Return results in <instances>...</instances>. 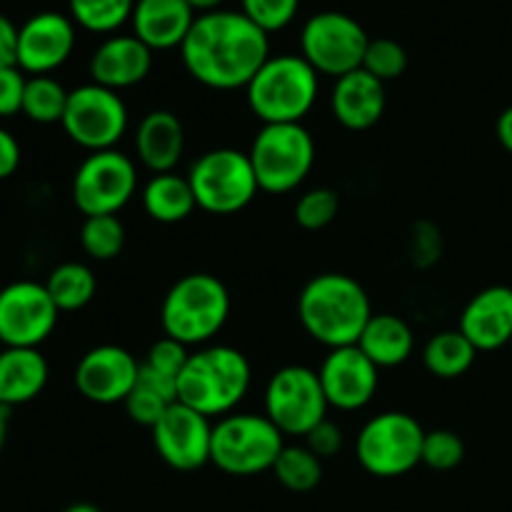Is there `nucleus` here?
Returning a JSON list of instances; mask_svg holds the SVG:
<instances>
[{"label": "nucleus", "mask_w": 512, "mask_h": 512, "mask_svg": "<svg viewBox=\"0 0 512 512\" xmlns=\"http://www.w3.org/2000/svg\"><path fill=\"white\" fill-rule=\"evenodd\" d=\"M183 65L200 85L213 90L248 88L270 58L268 33L235 10H213L195 18L180 45Z\"/></svg>", "instance_id": "1"}, {"label": "nucleus", "mask_w": 512, "mask_h": 512, "mask_svg": "<svg viewBox=\"0 0 512 512\" xmlns=\"http://www.w3.org/2000/svg\"><path fill=\"white\" fill-rule=\"evenodd\" d=\"M298 318L310 338L335 350L358 345L373 308L358 280L343 273H323L300 290Z\"/></svg>", "instance_id": "2"}, {"label": "nucleus", "mask_w": 512, "mask_h": 512, "mask_svg": "<svg viewBox=\"0 0 512 512\" xmlns=\"http://www.w3.org/2000/svg\"><path fill=\"white\" fill-rule=\"evenodd\" d=\"M250 363L230 345H205L190 353L178 378V403L205 418H225L250 390Z\"/></svg>", "instance_id": "3"}, {"label": "nucleus", "mask_w": 512, "mask_h": 512, "mask_svg": "<svg viewBox=\"0 0 512 512\" xmlns=\"http://www.w3.org/2000/svg\"><path fill=\"white\" fill-rule=\"evenodd\" d=\"M230 315V293L210 273H190L168 290L160 308L165 338L178 343L205 345L223 330Z\"/></svg>", "instance_id": "4"}, {"label": "nucleus", "mask_w": 512, "mask_h": 512, "mask_svg": "<svg viewBox=\"0 0 512 512\" xmlns=\"http://www.w3.org/2000/svg\"><path fill=\"white\" fill-rule=\"evenodd\" d=\"M318 73L303 55H275L265 60L245 93L263 125L300 123L318 100Z\"/></svg>", "instance_id": "5"}, {"label": "nucleus", "mask_w": 512, "mask_h": 512, "mask_svg": "<svg viewBox=\"0 0 512 512\" xmlns=\"http://www.w3.org/2000/svg\"><path fill=\"white\" fill-rule=\"evenodd\" d=\"M285 435L265 415L238 413L225 415L213 425V453L210 463L235 478L273 470Z\"/></svg>", "instance_id": "6"}, {"label": "nucleus", "mask_w": 512, "mask_h": 512, "mask_svg": "<svg viewBox=\"0 0 512 512\" xmlns=\"http://www.w3.org/2000/svg\"><path fill=\"white\" fill-rule=\"evenodd\" d=\"M248 155L260 190L290 193L313 170L315 140L303 123L263 125Z\"/></svg>", "instance_id": "7"}, {"label": "nucleus", "mask_w": 512, "mask_h": 512, "mask_svg": "<svg viewBox=\"0 0 512 512\" xmlns=\"http://www.w3.org/2000/svg\"><path fill=\"white\" fill-rule=\"evenodd\" d=\"M188 180L198 208L213 215L240 213L260 190L250 155L235 148H218L200 155L190 168Z\"/></svg>", "instance_id": "8"}, {"label": "nucleus", "mask_w": 512, "mask_h": 512, "mask_svg": "<svg viewBox=\"0 0 512 512\" xmlns=\"http://www.w3.org/2000/svg\"><path fill=\"white\" fill-rule=\"evenodd\" d=\"M425 430L408 413H380L363 425L355 443L358 463L375 478H400L423 463Z\"/></svg>", "instance_id": "9"}, {"label": "nucleus", "mask_w": 512, "mask_h": 512, "mask_svg": "<svg viewBox=\"0 0 512 512\" xmlns=\"http://www.w3.org/2000/svg\"><path fill=\"white\" fill-rule=\"evenodd\" d=\"M328 398L320 375L305 365H285L265 388V418L283 435L305 438L328 418Z\"/></svg>", "instance_id": "10"}, {"label": "nucleus", "mask_w": 512, "mask_h": 512, "mask_svg": "<svg viewBox=\"0 0 512 512\" xmlns=\"http://www.w3.org/2000/svg\"><path fill=\"white\" fill-rule=\"evenodd\" d=\"M368 43L363 25L338 10L313 15L300 33L303 58L313 65L315 73L335 80L363 68Z\"/></svg>", "instance_id": "11"}, {"label": "nucleus", "mask_w": 512, "mask_h": 512, "mask_svg": "<svg viewBox=\"0 0 512 512\" xmlns=\"http://www.w3.org/2000/svg\"><path fill=\"white\" fill-rule=\"evenodd\" d=\"M68 138L90 153L115 150L128 130V108L115 90L98 83L70 90L65 115L60 120Z\"/></svg>", "instance_id": "12"}, {"label": "nucleus", "mask_w": 512, "mask_h": 512, "mask_svg": "<svg viewBox=\"0 0 512 512\" xmlns=\"http://www.w3.org/2000/svg\"><path fill=\"white\" fill-rule=\"evenodd\" d=\"M138 188V170L118 150L90 153L73 178V200L85 218L118 215Z\"/></svg>", "instance_id": "13"}, {"label": "nucleus", "mask_w": 512, "mask_h": 512, "mask_svg": "<svg viewBox=\"0 0 512 512\" xmlns=\"http://www.w3.org/2000/svg\"><path fill=\"white\" fill-rule=\"evenodd\" d=\"M58 313L48 288L18 280L0 290V343L5 348H38L50 338Z\"/></svg>", "instance_id": "14"}, {"label": "nucleus", "mask_w": 512, "mask_h": 512, "mask_svg": "<svg viewBox=\"0 0 512 512\" xmlns=\"http://www.w3.org/2000/svg\"><path fill=\"white\" fill-rule=\"evenodd\" d=\"M153 443L163 463L180 473H193L210 463L213 425L198 410L173 403L153 428Z\"/></svg>", "instance_id": "15"}, {"label": "nucleus", "mask_w": 512, "mask_h": 512, "mask_svg": "<svg viewBox=\"0 0 512 512\" xmlns=\"http://www.w3.org/2000/svg\"><path fill=\"white\" fill-rule=\"evenodd\" d=\"M140 363L118 345H98L80 358L75 388L85 400L98 405L125 403L138 383Z\"/></svg>", "instance_id": "16"}, {"label": "nucleus", "mask_w": 512, "mask_h": 512, "mask_svg": "<svg viewBox=\"0 0 512 512\" xmlns=\"http://www.w3.org/2000/svg\"><path fill=\"white\" fill-rule=\"evenodd\" d=\"M75 48L73 18L55 10L33 15L18 28V68L28 75H50Z\"/></svg>", "instance_id": "17"}, {"label": "nucleus", "mask_w": 512, "mask_h": 512, "mask_svg": "<svg viewBox=\"0 0 512 512\" xmlns=\"http://www.w3.org/2000/svg\"><path fill=\"white\" fill-rule=\"evenodd\" d=\"M378 370L358 345L330 350L318 373L330 408L345 413L365 408L378 390Z\"/></svg>", "instance_id": "18"}, {"label": "nucleus", "mask_w": 512, "mask_h": 512, "mask_svg": "<svg viewBox=\"0 0 512 512\" xmlns=\"http://www.w3.org/2000/svg\"><path fill=\"white\" fill-rule=\"evenodd\" d=\"M460 333L475 345V350H500L512 343V288L493 285L485 288L465 305L460 315Z\"/></svg>", "instance_id": "19"}, {"label": "nucleus", "mask_w": 512, "mask_h": 512, "mask_svg": "<svg viewBox=\"0 0 512 512\" xmlns=\"http://www.w3.org/2000/svg\"><path fill=\"white\" fill-rule=\"evenodd\" d=\"M150 68H153V50L135 35H113L103 40L90 58L93 83L115 93L143 83Z\"/></svg>", "instance_id": "20"}, {"label": "nucleus", "mask_w": 512, "mask_h": 512, "mask_svg": "<svg viewBox=\"0 0 512 512\" xmlns=\"http://www.w3.org/2000/svg\"><path fill=\"white\" fill-rule=\"evenodd\" d=\"M195 10L188 0H135L133 35L150 50L180 48L195 23Z\"/></svg>", "instance_id": "21"}, {"label": "nucleus", "mask_w": 512, "mask_h": 512, "mask_svg": "<svg viewBox=\"0 0 512 512\" xmlns=\"http://www.w3.org/2000/svg\"><path fill=\"white\" fill-rule=\"evenodd\" d=\"M333 115L343 128L368 130L378 125L385 113V83L358 68L335 80L330 95Z\"/></svg>", "instance_id": "22"}, {"label": "nucleus", "mask_w": 512, "mask_h": 512, "mask_svg": "<svg viewBox=\"0 0 512 512\" xmlns=\"http://www.w3.org/2000/svg\"><path fill=\"white\" fill-rule=\"evenodd\" d=\"M185 133L183 123L170 110H153L145 115L135 133V153L148 170L173 173L175 165L183 158Z\"/></svg>", "instance_id": "23"}, {"label": "nucleus", "mask_w": 512, "mask_h": 512, "mask_svg": "<svg viewBox=\"0 0 512 512\" xmlns=\"http://www.w3.org/2000/svg\"><path fill=\"white\" fill-rule=\"evenodd\" d=\"M48 360L38 348H5L0 353V405L15 408L38 398L48 385Z\"/></svg>", "instance_id": "24"}, {"label": "nucleus", "mask_w": 512, "mask_h": 512, "mask_svg": "<svg viewBox=\"0 0 512 512\" xmlns=\"http://www.w3.org/2000/svg\"><path fill=\"white\" fill-rule=\"evenodd\" d=\"M358 348L368 355L375 368H395L413 355L415 335L410 325L398 315L373 313L360 335Z\"/></svg>", "instance_id": "25"}, {"label": "nucleus", "mask_w": 512, "mask_h": 512, "mask_svg": "<svg viewBox=\"0 0 512 512\" xmlns=\"http://www.w3.org/2000/svg\"><path fill=\"white\" fill-rule=\"evenodd\" d=\"M143 208L155 223L173 225L190 218L198 203L188 178L178 173H158L143 188Z\"/></svg>", "instance_id": "26"}, {"label": "nucleus", "mask_w": 512, "mask_h": 512, "mask_svg": "<svg viewBox=\"0 0 512 512\" xmlns=\"http://www.w3.org/2000/svg\"><path fill=\"white\" fill-rule=\"evenodd\" d=\"M478 350L460 330H443L433 335L423 350V363L435 378L455 380L473 368Z\"/></svg>", "instance_id": "27"}, {"label": "nucleus", "mask_w": 512, "mask_h": 512, "mask_svg": "<svg viewBox=\"0 0 512 512\" xmlns=\"http://www.w3.org/2000/svg\"><path fill=\"white\" fill-rule=\"evenodd\" d=\"M45 288L60 313H73V310H83L95 298L98 280L85 263H63L48 275Z\"/></svg>", "instance_id": "28"}, {"label": "nucleus", "mask_w": 512, "mask_h": 512, "mask_svg": "<svg viewBox=\"0 0 512 512\" xmlns=\"http://www.w3.org/2000/svg\"><path fill=\"white\" fill-rule=\"evenodd\" d=\"M273 475L290 493H310L323 480V460L308 445H285L275 460Z\"/></svg>", "instance_id": "29"}, {"label": "nucleus", "mask_w": 512, "mask_h": 512, "mask_svg": "<svg viewBox=\"0 0 512 512\" xmlns=\"http://www.w3.org/2000/svg\"><path fill=\"white\" fill-rule=\"evenodd\" d=\"M70 18L88 33H113L133 18L135 0H68Z\"/></svg>", "instance_id": "30"}, {"label": "nucleus", "mask_w": 512, "mask_h": 512, "mask_svg": "<svg viewBox=\"0 0 512 512\" xmlns=\"http://www.w3.org/2000/svg\"><path fill=\"white\" fill-rule=\"evenodd\" d=\"M68 95V90L50 75H33L25 85L23 113L40 125L60 123L65 115V105H68Z\"/></svg>", "instance_id": "31"}, {"label": "nucleus", "mask_w": 512, "mask_h": 512, "mask_svg": "<svg viewBox=\"0 0 512 512\" xmlns=\"http://www.w3.org/2000/svg\"><path fill=\"white\" fill-rule=\"evenodd\" d=\"M80 245L95 260L118 258L125 245V228L118 215H93L80 228Z\"/></svg>", "instance_id": "32"}, {"label": "nucleus", "mask_w": 512, "mask_h": 512, "mask_svg": "<svg viewBox=\"0 0 512 512\" xmlns=\"http://www.w3.org/2000/svg\"><path fill=\"white\" fill-rule=\"evenodd\" d=\"M408 68V53L403 45L393 38H375L368 43L363 58V70H368L380 83L400 78Z\"/></svg>", "instance_id": "33"}, {"label": "nucleus", "mask_w": 512, "mask_h": 512, "mask_svg": "<svg viewBox=\"0 0 512 512\" xmlns=\"http://www.w3.org/2000/svg\"><path fill=\"white\" fill-rule=\"evenodd\" d=\"M340 195L330 188H315L300 195L295 205V220L305 230H323L338 218Z\"/></svg>", "instance_id": "34"}, {"label": "nucleus", "mask_w": 512, "mask_h": 512, "mask_svg": "<svg viewBox=\"0 0 512 512\" xmlns=\"http://www.w3.org/2000/svg\"><path fill=\"white\" fill-rule=\"evenodd\" d=\"M465 458V445L460 440L458 433L453 430H433V433H425L423 440V463L430 470H453L463 463Z\"/></svg>", "instance_id": "35"}, {"label": "nucleus", "mask_w": 512, "mask_h": 512, "mask_svg": "<svg viewBox=\"0 0 512 512\" xmlns=\"http://www.w3.org/2000/svg\"><path fill=\"white\" fill-rule=\"evenodd\" d=\"M240 3H243L240 13L268 35L288 28L300 8V0H240Z\"/></svg>", "instance_id": "36"}, {"label": "nucleus", "mask_w": 512, "mask_h": 512, "mask_svg": "<svg viewBox=\"0 0 512 512\" xmlns=\"http://www.w3.org/2000/svg\"><path fill=\"white\" fill-rule=\"evenodd\" d=\"M123 405L125 413H128V418L133 420V423L153 430L155 425H158V420L165 415V410L173 405V400H168L163 393L148 388V385L135 383L133 393L128 395V400H125Z\"/></svg>", "instance_id": "37"}, {"label": "nucleus", "mask_w": 512, "mask_h": 512, "mask_svg": "<svg viewBox=\"0 0 512 512\" xmlns=\"http://www.w3.org/2000/svg\"><path fill=\"white\" fill-rule=\"evenodd\" d=\"M188 358L190 353L183 343H178V340L173 338H163L158 340V343L150 345L143 365H148V368L155 370V373L178 380L180 373H183L185 363H188Z\"/></svg>", "instance_id": "38"}, {"label": "nucleus", "mask_w": 512, "mask_h": 512, "mask_svg": "<svg viewBox=\"0 0 512 512\" xmlns=\"http://www.w3.org/2000/svg\"><path fill=\"white\" fill-rule=\"evenodd\" d=\"M25 85H28V78L18 65L0 68V118L23 113Z\"/></svg>", "instance_id": "39"}, {"label": "nucleus", "mask_w": 512, "mask_h": 512, "mask_svg": "<svg viewBox=\"0 0 512 512\" xmlns=\"http://www.w3.org/2000/svg\"><path fill=\"white\" fill-rule=\"evenodd\" d=\"M440 230L433 228L430 223H420L413 228V238H410V258L420 268H428L440 258Z\"/></svg>", "instance_id": "40"}, {"label": "nucleus", "mask_w": 512, "mask_h": 512, "mask_svg": "<svg viewBox=\"0 0 512 512\" xmlns=\"http://www.w3.org/2000/svg\"><path fill=\"white\" fill-rule=\"evenodd\" d=\"M305 445L318 455L320 460L333 458L343 448V430L333 423V420L325 418L323 423L315 425L308 435H305Z\"/></svg>", "instance_id": "41"}, {"label": "nucleus", "mask_w": 512, "mask_h": 512, "mask_svg": "<svg viewBox=\"0 0 512 512\" xmlns=\"http://www.w3.org/2000/svg\"><path fill=\"white\" fill-rule=\"evenodd\" d=\"M18 65V28L0 13V68Z\"/></svg>", "instance_id": "42"}, {"label": "nucleus", "mask_w": 512, "mask_h": 512, "mask_svg": "<svg viewBox=\"0 0 512 512\" xmlns=\"http://www.w3.org/2000/svg\"><path fill=\"white\" fill-rule=\"evenodd\" d=\"M20 165V145L13 133L0 128V180L10 178Z\"/></svg>", "instance_id": "43"}, {"label": "nucleus", "mask_w": 512, "mask_h": 512, "mask_svg": "<svg viewBox=\"0 0 512 512\" xmlns=\"http://www.w3.org/2000/svg\"><path fill=\"white\" fill-rule=\"evenodd\" d=\"M495 133H498L500 145H503L508 153H512V105L500 113L498 125H495Z\"/></svg>", "instance_id": "44"}, {"label": "nucleus", "mask_w": 512, "mask_h": 512, "mask_svg": "<svg viewBox=\"0 0 512 512\" xmlns=\"http://www.w3.org/2000/svg\"><path fill=\"white\" fill-rule=\"evenodd\" d=\"M190 5H193L195 13H213V10H220V5L225 3V0H188Z\"/></svg>", "instance_id": "45"}, {"label": "nucleus", "mask_w": 512, "mask_h": 512, "mask_svg": "<svg viewBox=\"0 0 512 512\" xmlns=\"http://www.w3.org/2000/svg\"><path fill=\"white\" fill-rule=\"evenodd\" d=\"M5 435H8V408L0 405V450L5 445Z\"/></svg>", "instance_id": "46"}, {"label": "nucleus", "mask_w": 512, "mask_h": 512, "mask_svg": "<svg viewBox=\"0 0 512 512\" xmlns=\"http://www.w3.org/2000/svg\"><path fill=\"white\" fill-rule=\"evenodd\" d=\"M63 512H103V510L93 503H75V505H70V508H65Z\"/></svg>", "instance_id": "47"}, {"label": "nucleus", "mask_w": 512, "mask_h": 512, "mask_svg": "<svg viewBox=\"0 0 512 512\" xmlns=\"http://www.w3.org/2000/svg\"><path fill=\"white\" fill-rule=\"evenodd\" d=\"M510 345H512V343H510Z\"/></svg>", "instance_id": "48"}]
</instances>
